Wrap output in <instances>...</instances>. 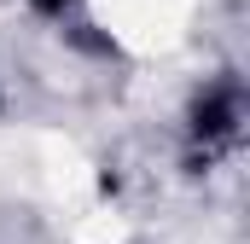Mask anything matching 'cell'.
Wrapping results in <instances>:
<instances>
[{"label": "cell", "instance_id": "cell-1", "mask_svg": "<svg viewBox=\"0 0 250 244\" xmlns=\"http://www.w3.org/2000/svg\"><path fill=\"white\" fill-rule=\"evenodd\" d=\"M245 122H250V93L239 76H204L181 99V145L187 157H221L245 140Z\"/></svg>", "mask_w": 250, "mask_h": 244}, {"label": "cell", "instance_id": "cell-2", "mask_svg": "<svg viewBox=\"0 0 250 244\" xmlns=\"http://www.w3.org/2000/svg\"><path fill=\"white\" fill-rule=\"evenodd\" d=\"M35 23H53V29H76L87 18V0H18Z\"/></svg>", "mask_w": 250, "mask_h": 244}, {"label": "cell", "instance_id": "cell-3", "mask_svg": "<svg viewBox=\"0 0 250 244\" xmlns=\"http://www.w3.org/2000/svg\"><path fill=\"white\" fill-rule=\"evenodd\" d=\"M6 111H12V87H6V76H0V122H6Z\"/></svg>", "mask_w": 250, "mask_h": 244}]
</instances>
